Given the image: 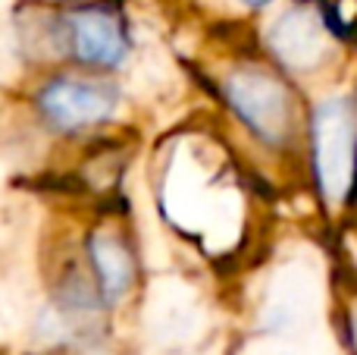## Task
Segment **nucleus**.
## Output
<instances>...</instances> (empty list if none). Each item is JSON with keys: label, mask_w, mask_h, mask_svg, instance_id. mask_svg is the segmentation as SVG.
I'll use <instances>...</instances> for the list:
<instances>
[{"label": "nucleus", "mask_w": 357, "mask_h": 355, "mask_svg": "<svg viewBox=\"0 0 357 355\" xmlns=\"http://www.w3.org/2000/svg\"><path fill=\"white\" fill-rule=\"evenodd\" d=\"M157 211L204 255H232L245 236L248 201L232 151L210 132H178L154 173Z\"/></svg>", "instance_id": "1"}, {"label": "nucleus", "mask_w": 357, "mask_h": 355, "mask_svg": "<svg viewBox=\"0 0 357 355\" xmlns=\"http://www.w3.org/2000/svg\"><path fill=\"white\" fill-rule=\"evenodd\" d=\"M222 119L264 161H301L310 94L279 73L260 50H235L210 73Z\"/></svg>", "instance_id": "2"}, {"label": "nucleus", "mask_w": 357, "mask_h": 355, "mask_svg": "<svg viewBox=\"0 0 357 355\" xmlns=\"http://www.w3.org/2000/svg\"><path fill=\"white\" fill-rule=\"evenodd\" d=\"M129 107L123 79L82 69H47L29 75L22 126L47 148H85L119 132Z\"/></svg>", "instance_id": "3"}, {"label": "nucleus", "mask_w": 357, "mask_h": 355, "mask_svg": "<svg viewBox=\"0 0 357 355\" xmlns=\"http://www.w3.org/2000/svg\"><path fill=\"white\" fill-rule=\"evenodd\" d=\"M301 164L320 211L345 220L357 195V82H335L307 101Z\"/></svg>", "instance_id": "4"}, {"label": "nucleus", "mask_w": 357, "mask_h": 355, "mask_svg": "<svg viewBox=\"0 0 357 355\" xmlns=\"http://www.w3.org/2000/svg\"><path fill=\"white\" fill-rule=\"evenodd\" d=\"M75 252L113 318L129 312L144 289V261L132 224L110 205H100L75 233Z\"/></svg>", "instance_id": "5"}, {"label": "nucleus", "mask_w": 357, "mask_h": 355, "mask_svg": "<svg viewBox=\"0 0 357 355\" xmlns=\"http://www.w3.org/2000/svg\"><path fill=\"white\" fill-rule=\"evenodd\" d=\"M335 44L339 38L329 31L320 13L307 6H291L279 13L264 31L260 54L307 92L310 82H323V88L335 85V79L329 75L335 69Z\"/></svg>", "instance_id": "6"}, {"label": "nucleus", "mask_w": 357, "mask_h": 355, "mask_svg": "<svg viewBox=\"0 0 357 355\" xmlns=\"http://www.w3.org/2000/svg\"><path fill=\"white\" fill-rule=\"evenodd\" d=\"M38 3H47V6H73V3H91V0H38Z\"/></svg>", "instance_id": "7"}, {"label": "nucleus", "mask_w": 357, "mask_h": 355, "mask_svg": "<svg viewBox=\"0 0 357 355\" xmlns=\"http://www.w3.org/2000/svg\"><path fill=\"white\" fill-rule=\"evenodd\" d=\"M238 3L251 6V10H266V6H270V3H273V0H238Z\"/></svg>", "instance_id": "8"}, {"label": "nucleus", "mask_w": 357, "mask_h": 355, "mask_svg": "<svg viewBox=\"0 0 357 355\" xmlns=\"http://www.w3.org/2000/svg\"><path fill=\"white\" fill-rule=\"evenodd\" d=\"M345 220H351V224L357 226V195H354V201H351V211H348V217Z\"/></svg>", "instance_id": "9"}]
</instances>
